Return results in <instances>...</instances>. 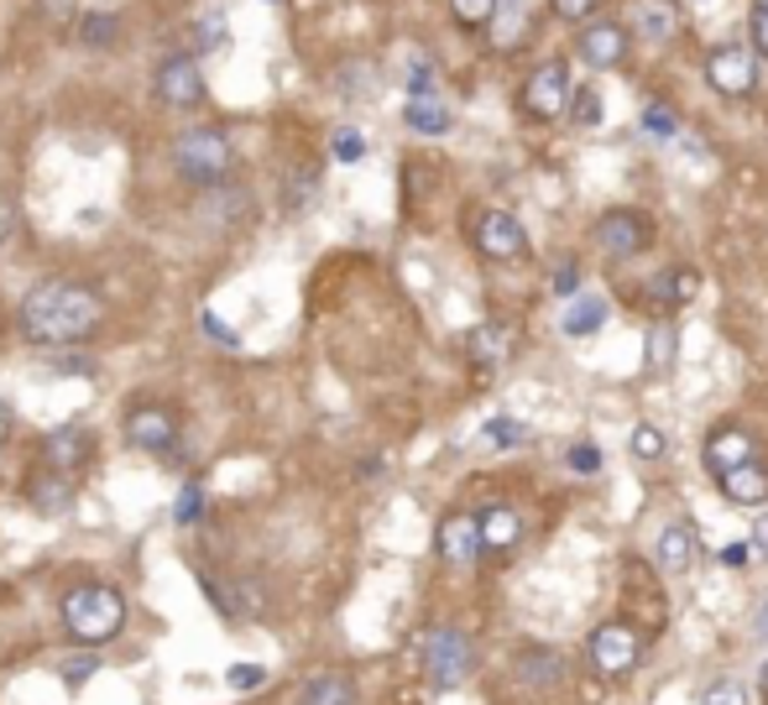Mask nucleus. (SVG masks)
Listing matches in <instances>:
<instances>
[{"instance_id":"1","label":"nucleus","mask_w":768,"mask_h":705,"mask_svg":"<svg viewBox=\"0 0 768 705\" xmlns=\"http://www.w3.org/2000/svg\"><path fill=\"white\" fill-rule=\"evenodd\" d=\"M17 325L32 345H85L105 325V298L85 282H37L21 298Z\"/></svg>"},{"instance_id":"2","label":"nucleus","mask_w":768,"mask_h":705,"mask_svg":"<svg viewBox=\"0 0 768 705\" xmlns=\"http://www.w3.org/2000/svg\"><path fill=\"white\" fill-rule=\"evenodd\" d=\"M63 627H69L73 643H85V648H100L110 637L126 627V596H120L116 585H73L69 596H63Z\"/></svg>"},{"instance_id":"3","label":"nucleus","mask_w":768,"mask_h":705,"mask_svg":"<svg viewBox=\"0 0 768 705\" xmlns=\"http://www.w3.org/2000/svg\"><path fill=\"white\" fill-rule=\"evenodd\" d=\"M173 168H178L184 183L209 193V189H220V183H230L236 147H230V137L215 131V126H188V131H178V141H173Z\"/></svg>"},{"instance_id":"4","label":"nucleus","mask_w":768,"mask_h":705,"mask_svg":"<svg viewBox=\"0 0 768 705\" xmlns=\"http://www.w3.org/2000/svg\"><path fill=\"white\" fill-rule=\"evenodd\" d=\"M424 669L434 689H455L471 674V637L461 627H434L424 637Z\"/></svg>"},{"instance_id":"5","label":"nucleus","mask_w":768,"mask_h":705,"mask_svg":"<svg viewBox=\"0 0 768 705\" xmlns=\"http://www.w3.org/2000/svg\"><path fill=\"white\" fill-rule=\"evenodd\" d=\"M157 85V100L173 105V110H188V105L205 100V69H199V58L194 52H168L152 73Z\"/></svg>"},{"instance_id":"6","label":"nucleus","mask_w":768,"mask_h":705,"mask_svg":"<svg viewBox=\"0 0 768 705\" xmlns=\"http://www.w3.org/2000/svg\"><path fill=\"white\" fill-rule=\"evenodd\" d=\"M471 236H476V251L492 261H518L529 257V236H523V225L512 220L508 209H481L476 225H471Z\"/></svg>"},{"instance_id":"7","label":"nucleus","mask_w":768,"mask_h":705,"mask_svg":"<svg viewBox=\"0 0 768 705\" xmlns=\"http://www.w3.org/2000/svg\"><path fill=\"white\" fill-rule=\"evenodd\" d=\"M585 654H591V669L607 674V679H622V674L638 664V633H632L628 622H607L591 633L585 643Z\"/></svg>"},{"instance_id":"8","label":"nucleus","mask_w":768,"mask_h":705,"mask_svg":"<svg viewBox=\"0 0 768 705\" xmlns=\"http://www.w3.org/2000/svg\"><path fill=\"white\" fill-rule=\"evenodd\" d=\"M564 105H570V69L554 58L544 69H533V79L523 85V110L539 116V121H560Z\"/></svg>"},{"instance_id":"9","label":"nucleus","mask_w":768,"mask_h":705,"mask_svg":"<svg viewBox=\"0 0 768 705\" xmlns=\"http://www.w3.org/2000/svg\"><path fill=\"white\" fill-rule=\"evenodd\" d=\"M126 439L147 455H173L178 445V414L173 408H157V403H141L126 414Z\"/></svg>"},{"instance_id":"10","label":"nucleus","mask_w":768,"mask_h":705,"mask_svg":"<svg viewBox=\"0 0 768 705\" xmlns=\"http://www.w3.org/2000/svg\"><path fill=\"white\" fill-rule=\"evenodd\" d=\"M643 241H649V225L638 220L632 209H612V215H601L597 220V246L607 251V257H638L643 251Z\"/></svg>"},{"instance_id":"11","label":"nucleus","mask_w":768,"mask_h":705,"mask_svg":"<svg viewBox=\"0 0 768 705\" xmlns=\"http://www.w3.org/2000/svg\"><path fill=\"white\" fill-rule=\"evenodd\" d=\"M706 79H711L717 95L742 100V95L752 89V52L748 48H717L711 58H706Z\"/></svg>"},{"instance_id":"12","label":"nucleus","mask_w":768,"mask_h":705,"mask_svg":"<svg viewBox=\"0 0 768 705\" xmlns=\"http://www.w3.org/2000/svg\"><path fill=\"white\" fill-rule=\"evenodd\" d=\"M89 460H95V434L79 429V424H63L42 439V465L48 470H79Z\"/></svg>"},{"instance_id":"13","label":"nucleus","mask_w":768,"mask_h":705,"mask_svg":"<svg viewBox=\"0 0 768 705\" xmlns=\"http://www.w3.org/2000/svg\"><path fill=\"white\" fill-rule=\"evenodd\" d=\"M481 549H486V544H481V517L450 513L440 523V559L444 565H471Z\"/></svg>"},{"instance_id":"14","label":"nucleus","mask_w":768,"mask_h":705,"mask_svg":"<svg viewBox=\"0 0 768 705\" xmlns=\"http://www.w3.org/2000/svg\"><path fill=\"white\" fill-rule=\"evenodd\" d=\"M512 674H518V685L533 689V695H544V689H554L564 679V658L554 654V648H518L512 654Z\"/></svg>"},{"instance_id":"15","label":"nucleus","mask_w":768,"mask_h":705,"mask_svg":"<svg viewBox=\"0 0 768 705\" xmlns=\"http://www.w3.org/2000/svg\"><path fill=\"white\" fill-rule=\"evenodd\" d=\"M632 32H638V42L664 48L669 37L680 32V0H632Z\"/></svg>"},{"instance_id":"16","label":"nucleus","mask_w":768,"mask_h":705,"mask_svg":"<svg viewBox=\"0 0 768 705\" xmlns=\"http://www.w3.org/2000/svg\"><path fill=\"white\" fill-rule=\"evenodd\" d=\"M27 507L42 517H63L73 507V476L69 470H37L32 481H27Z\"/></svg>"},{"instance_id":"17","label":"nucleus","mask_w":768,"mask_h":705,"mask_svg":"<svg viewBox=\"0 0 768 705\" xmlns=\"http://www.w3.org/2000/svg\"><path fill=\"white\" fill-rule=\"evenodd\" d=\"M512 335H518V329L496 325V319L492 325H476L471 335H465V356H471V366H476V371H496V366L512 356Z\"/></svg>"},{"instance_id":"18","label":"nucleus","mask_w":768,"mask_h":705,"mask_svg":"<svg viewBox=\"0 0 768 705\" xmlns=\"http://www.w3.org/2000/svg\"><path fill=\"white\" fill-rule=\"evenodd\" d=\"M758 460L752 455V439L737 424H727V429H717L711 439H706V465H711V476H727V470H737V465Z\"/></svg>"},{"instance_id":"19","label":"nucleus","mask_w":768,"mask_h":705,"mask_svg":"<svg viewBox=\"0 0 768 705\" xmlns=\"http://www.w3.org/2000/svg\"><path fill=\"white\" fill-rule=\"evenodd\" d=\"M717 486L727 491V502H737V507H764L768 502V470L758 460L737 465V470H727V476H717Z\"/></svg>"},{"instance_id":"20","label":"nucleus","mask_w":768,"mask_h":705,"mask_svg":"<svg viewBox=\"0 0 768 705\" xmlns=\"http://www.w3.org/2000/svg\"><path fill=\"white\" fill-rule=\"evenodd\" d=\"M581 58L591 63V69H617V63L628 58V37H622V27H612V21L591 27V32L581 37Z\"/></svg>"},{"instance_id":"21","label":"nucleus","mask_w":768,"mask_h":705,"mask_svg":"<svg viewBox=\"0 0 768 705\" xmlns=\"http://www.w3.org/2000/svg\"><path fill=\"white\" fill-rule=\"evenodd\" d=\"M696 559V528L690 523H664V534H659V565L669 575H685Z\"/></svg>"},{"instance_id":"22","label":"nucleus","mask_w":768,"mask_h":705,"mask_svg":"<svg viewBox=\"0 0 768 705\" xmlns=\"http://www.w3.org/2000/svg\"><path fill=\"white\" fill-rule=\"evenodd\" d=\"M601 325H607V298H601V292H581L560 319V329L570 340H585V335H597Z\"/></svg>"},{"instance_id":"23","label":"nucleus","mask_w":768,"mask_h":705,"mask_svg":"<svg viewBox=\"0 0 768 705\" xmlns=\"http://www.w3.org/2000/svg\"><path fill=\"white\" fill-rule=\"evenodd\" d=\"M518 538H523V517L512 513V507H486L481 513V544L492 554H508Z\"/></svg>"},{"instance_id":"24","label":"nucleus","mask_w":768,"mask_h":705,"mask_svg":"<svg viewBox=\"0 0 768 705\" xmlns=\"http://www.w3.org/2000/svg\"><path fill=\"white\" fill-rule=\"evenodd\" d=\"M298 705H356V685H351L345 674L325 669V674H314V679L298 689Z\"/></svg>"},{"instance_id":"25","label":"nucleus","mask_w":768,"mask_h":705,"mask_svg":"<svg viewBox=\"0 0 768 705\" xmlns=\"http://www.w3.org/2000/svg\"><path fill=\"white\" fill-rule=\"evenodd\" d=\"M79 42L95 48V52L116 48V42H120V21L110 17V11H85V17H79Z\"/></svg>"},{"instance_id":"26","label":"nucleus","mask_w":768,"mask_h":705,"mask_svg":"<svg viewBox=\"0 0 768 705\" xmlns=\"http://www.w3.org/2000/svg\"><path fill=\"white\" fill-rule=\"evenodd\" d=\"M403 121H408L419 137H444V131H450V110H444L440 100H408Z\"/></svg>"},{"instance_id":"27","label":"nucleus","mask_w":768,"mask_h":705,"mask_svg":"<svg viewBox=\"0 0 768 705\" xmlns=\"http://www.w3.org/2000/svg\"><path fill=\"white\" fill-rule=\"evenodd\" d=\"M690 288H696V277L680 272V267H669V272L653 277V298H659V304H685Z\"/></svg>"},{"instance_id":"28","label":"nucleus","mask_w":768,"mask_h":705,"mask_svg":"<svg viewBox=\"0 0 768 705\" xmlns=\"http://www.w3.org/2000/svg\"><path fill=\"white\" fill-rule=\"evenodd\" d=\"M199 517H205V486H199V481H188L184 491H178V507H173V523H178V528H194Z\"/></svg>"},{"instance_id":"29","label":"nucleus","mask_w":768,"mask_h":705,"mask_svg":"<svg viewBox=\"0 0 768 705\" xmlns=\"http://www.w3.org/2000/svg\"><path fill=\"white\" fill-rule=\"evenodd\" d=\"M314 193H319V168H298L288 183V209L293 215H304L308 205H314Z\"/></svg>"},{"instance_id":"30","label":"nucleus","mask_w":768,"mask_h":705,"mask_svg":"<svg viewBox=\"0 0 768 705\" xmlns=\"http://www.w3.org/2000/svg\"><path fill=\"white\" fill-rule=\"evenodd\" d=\"M700 705H752V695L742 679H711L706 695H700Z\"/></svg>"},{"instance_id":"31","label":"nucleus","mask_w":768,"mask_h":705,"mask_svg":"<svg viewBox=\"0 0 768 705\" xmlns=\"http://www.w3.org/2000/svg\"><path fill=\"white\" fill-rule=\"evenodd\" d=\"M450 11L461 27H486L496 17V0H450Z\"/></svg>"},{"instance_id":"32","label":"nucleus","mask_w":768,"mask_h":705,"mask_svg":"<svg viewBox=\"0 0 768 705\" xmlns=\"http://www.w3.org/2000/svg\"><path fill=\"white\" fill-rule=\"evenodd\" d=\"M643 131H649V137H675V131H680V121H675V110H669V105H643Z\"/></svg>"},{"instance_id":"33","label":"nucleus","mask_w":768,"mask_h":705,"mask_svg":"<svg viewBox=\"0 0 768 705\" xmlns=\"http://www.w3.org/2000/svg\"><path fill=\"white\" fill-rule=\"evenodd\" d=\"M372 79H376L372 63H351V69H341V95L345 100H361V95H372Z\"/></svg>"},{"instance_id":"34","label":"nucleus","mask_w":768,"mask_h":705,"mask_svg":"<svg viewBox=\"0 0 768 705\" xmlns=\"http://www.w3.org/2000/svg\"><path fill=\"white\" fill-rule=\"evenodd\" d=\"M199 329H205V335H209L215 345H220V350H240V335H236L230 325H225V319H220L215 309H199Z\"/></svg>"},{"instance_id":"35","label":"nucleus","mask_w":768,"mask_h":705,"mask_svg":"<svg viewBox=\"0 0 768 705\" xmlns=\"http://www.w3.org/2000/svg\"><path fill=\"white\" fill-rule=\"evenodd\" d=\"M628 449H632V455H638V460H659V455H664V434H659V429H649V424H643V429H632Z\"/></svg>"},{"instance_id":"36","label":"nucleus","mask_w":768,"mask_h":705,"mask_svg":"<svg viewBox=\"0 0 768 705\" xmlns=\"http://www.w3.org/2000/svg\"><path fill=\"white\" fill-rule=\"evenodd\" d=\"M486 439L502 445V449H512V445H529V429H523V424H512V418H492V424H486Z\"/></svg>"},{"instance_id":"37","label":"nucleus","mask_w":768,"mask_h":705,"mask_svg":"<svg viewBox=\"0 0 768 705\" xmlns=\"http://www.w3.org/2000/svg\"><path fill=\"white\" fill-rule=\"evenodd\" d=\"M575 126H601V95H597V85H585L581 95H575Z\"/></svg>"},{"instance_id":"38","label":"nucleus","mask_w":768,"mask_h":705,"mask_svg":"<svg viewBox=\"0 0 768 705\" xmlns=\"http://www.w3.org/2000/svg\"><path fill=\"white\" fill-rule=\"evenodd\" d=\"M564 465H570L575 476H597V470H601V449H597V445H570Z\"/></svg>"},{"instance_id":"39","label":"nucleus","mask_w":768,"mask_h":705,"mask_svg":"<svg viewBox=\"0 0 768 705\" xmlns=\"http://www.w3.org/2000/svg\"><path fill=\"white\" fill-rule=\"evenodd\" d=\"M225 685L256 689V685H267V669H262V664H230V669H225Z\"/></svg>"},{"instance_id":"40","label":"nucleus","mask_w":768,"mask_h":705,"mask_svg":"<svg viewBox=\"0 0 768 705\" xmlns=\"http://www.w3.org/2000/svg\"><path fill=\"white\" fill-rule=\"evenodd\" d=\"M408 100H434V69L424 58H413V73H408Z\"/></svg>"},{"instance_id":"41","label":"nucleus","mask_w":768,"mask_h":705,"mask_svg":"<svg viewBox=\"0 0 768 705\" xmlns=\"http://www.w3.org/2000/svg\"><path fill=\"white\" fill-rule=\"evenodd\" d=\"M100 669V658L95 654H73V658H63V679H69V685H85L89 674Z\"/></svg>"},{"instance_id":"42","label":"nucleus","mask_w":768,"mask_h":705,"mask_svg":"<svg viewBox=\"0 0 768 705\" xmlns=\"http://www.w3.org/2000/svg\"><path fill=\"white\" fill-rule=\"evenodd\" d=\"M669 350H675V335H669V329H653V340H649V366L653 371H664L669 366Z\"/></svg>"},{"instance_id":"43","label":"nucleus","mask_w":768,"mask_h":705,"mask_svg":"<svg viewBox=\"0 0 768 705\" xmlns=\"http://www.w3.org/2000/svg\"><path fill=\"white\" fill-rule=\"evenodd\" d=\"M52 366H58V371H69V377H95V361H89V356H79V350L52 356Z\"/></svg>"},{"instance_id":"44","label":"nucleus","mask_w":768,"mask_h":705,"mask_svg":"<svg viewBox=\"0 0 768 705\" xmlns=\"http://www.w3.org/2000/svg\"><path fill=\"white\" fill-rule=\"evenodd\" d=\"M361 152H366V141H361V131H341V137H335V157H341V162H356Z\"/></svg>"},{"instance_id":"45","label":"nucleus","mask_w":768,"mask_h":705,"mask_svg":"<svg viewBox=\"0 0 768 705\" xmlns=\"http://www.w3.org/2000/svg\"><path fill=\"white\" fill-rule=\"evenodd\" d=\"M575 282H581V267H575V261H560V272H554V292H560V298H575Z\"/></svg>"},{"instance_id":"46","label":"nucleus","mask_w":768,"mask_h":705,"mask_svg":"<svg viewBox=\"0 0 768 705\" xmlns=\"http://www.w3.org/2000/svg\"><path fill=\"white\" fill-rule=\"evenodd\" d=\"M591 11H597V0H554V17H564V21H581Z\"/></svg>"},{"instance_id":"47","label":"nucleus","mask_w":768,"mask_h":705,"mask_svg":"<svg viewBox=\"0 0 768 705\" xmlns=\"http://www.w3.org/2000/svg\"><path fill=\"white\" fill-rule=\"evenodd\" d=\"M11 225H17V205H11V193H0V241L11 236Z\"/></svg>"},{"instance_id":"48","label":"nucleus","mask_w":768,"mask_h":705,"mask_svg":"<svg viewBox=\"0 0 768 705\" xmlns=\"http://www.w3.org/2000/svg\"><path fill=\"white\" fill-rule=\"evenodd\" d=\"M752 42L768 52V11H752Z\"/></svg>"},{"instance_id":"49","label":"nucleus","mask_w":768,"mask_h":705,"mask_svg":"<svg viewBox=\"0 0 768 705\" xmlns=\"http://www.w3.org/2000/svg\"><path fill=\"white\" fill-rule=\"evenodd\" d=\"M752 554H764L768 559V513L758 517V528H752Z\"/></svg>"},{"instance_id":"50","label":"nucleus","mask_w":768,"mask_h":705,"mask_svg":"<svg viewBox=\"0 0 768 705\" xmlns=\"http://www.w3.org/2000/svg\"><path fill=\"white\" fill-rule=\"evenodd\" d=\"M6 434H11V408L0 403V439H6Z\"/></svg>"},{"instance_id":"51","label":"nucleus","mask_w":768,"mask_h":705,"mask_svg":"<svg viewBox=\"0 0 768 705\" xmlns=\"http://www.w3.org/2000/svg\"><path fill=\"white\" fill-rule=\"evenodd\" d=\"M758 637H768V596H764V612H758Z\"/></svg>"},{"instance_id":"52","label":"nucleus","mask_w":768,"mask_h":705,"mask_svg":"<svg viewBox=\"0 0 768 705\" xmlns=\"http://www.w3.org/2000/svg\"><path fill=\"white\" fill-rule=\"evenodd\" d=\"M758 689H764V701H768V664L758 669Z\"/></svg>"},{"instance_id":"53","label":"nucleus","mask_w":768,"mask_h":705,"mask_svg":"<svg viewBox=\"0 0 768 705\" xmlns=\"http://www.w3.org/2000/svg\"><path fill=\"white\" fill-rule=\"evenodd\" d=\"M758 11H768V0H758Z\"/></svg>"}]
</instances>
